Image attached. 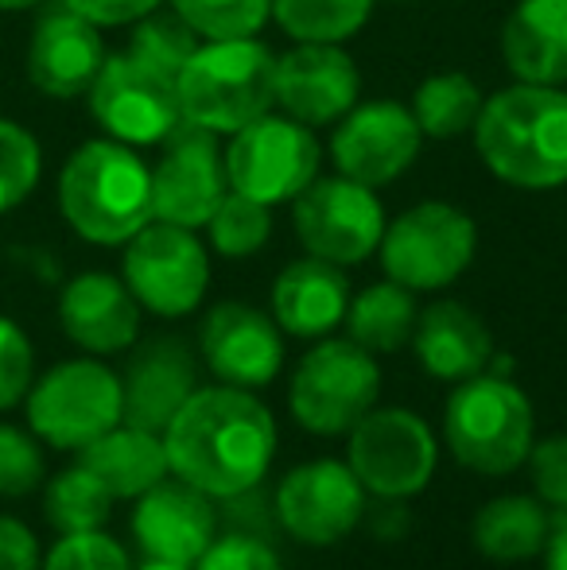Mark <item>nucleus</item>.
<instances>
[{
  "label": "nucleus",
  "mask_w": 567,
  "mask_h": 570,
  "mask_svg": "<svg viewBox=\"0 0 567 570\" xmlns=\"http://www.w3.org/2000/svg\"><path fill=\"white\" fill-rule=\"evenodd\" d=\"M198 353L222 384L253 392L281 376L284 331L261 307L226 299L206 311L203 331H198Z\"/></svg>",
  "instance_id": "a211bd4d"
},
{
  "label": "nucleus",
  "mask_w": 567,
  "mask_h": 570,
  "mask_svg": "<svg viewBox=\"0 0 567 570\" xmlns=\"http://www.w3.org/2000/svg\"><path fill=\"white\" fill-rule=\"evenodd\" d=\"M137 570H195V563H175V559H156V556H144V563Z\"/></svg>",
  "instance_id": "c03bdc74"
},
{
  "label": "nucleus",
  "mask_w": 567,
  "mask_h": 570,
  "mask_svg": "<svg viewBox=\"0 0 567 570\" xmlns=\"http://www.w3.org/2000/svg\"><path fill=\"white\" fill-rule=\"evenodd\" d=\"M393 4H404V0H393Z\"/></svg>",
  "instance_id": "49530a36"
},
{
  "label": "nucleus",
  "mask_w": 567,
  "mask_h": 570,
  "mask_svg": "<svg viewBox=\"0 0 567 570\" xmlns=\"http://www.w3.org/2000/svg\"><path fill=\"white\" fill-rule=\"evenodd\" d=\"M198 392V361L187 342L151 338L137 345L121 376V423L164 435L183 404Z\"/></svg>",
  "instance_id": "412c9836"
},
{
  "label": "nucleus",
  "mask_w": 567,
  "mask_h": 570,
  "mask_svg": "<svg viewBox=\"0 0 567 570\" xmlns=\"http://www.w3.org/2000/svg\"><path fill=\"white\" fill-rule=\"evenodd\" d=\"M501 62L517 82L567 86V0H517L501 23Z\"/></svg>",
  "instance_id": "393cba45"
},
{
  "label": "nucleus",
  "mask_w": 567,
  "mask_h": 570,
  "mask_svg": "<svg viewBox=\"0 0 567 570\" xmlns=\"http://www.w3.org/2000/svg\"><path fill=\"white\" fill-rule=\"evenodd\" d=\"M151 167V218L183 229H203L229 190L222 136L183 120Z\"/></svg>",
  "instance_id": "4468645a"
},
{
  "label": "nucleus",
  "mask_w": 567,
  "mask_h": 570,
  "mask_svg": "<svg viewBox=\"0 0 567 570\" xmlns=\"http://www.w3.org/2000/svg\"><path fill=\"white\" fill-rule=\"evenodd\" d=\"M381 365L350 338H319L292 373L287 407L311 435H346L370 407H378Z\"/></svg>",
  "instance_id": "0eeeda50"
},
{
  "label": "nucleus",
  "mask_w": 567,
  "mask_h": 570,
  "mask_svg": "<svg viewBox=\"0 0 567 570\" xmlns=\"http://www.w3.org/2000/svg\"><path fill=\"white\" fill-rule=\"evenodd\" d=\"M482 101V86L467 70H439V75H428L417 86L409 109L424 140H459V136L475 132Z\"/></svg>",
  "instance_id": "c85d7f7f"
},
{
  "label": "nucleus",
  "mask_w": 567,
  "mask_h": 570,
  "mask_svg": "<svg viewBox=\"0 0 567 570\" xmlns=\"http://www.w3.org/2000/svg\"><path fill=\"white\" fill-rule=\"evenodd\" d=\"M31 376H36V353H31L28 334L12 318L0 315V412L28 396Z\"/></svg>",
  "instance_id": "4c0bfd02"
},
{
  "label": "nucleus",
  "mask_w": 567,
  "mask_h": 570,
  "mask_svg": "<svg viewBox=\"0 0 567 570\" xmlns=\"http://www.w3.org/2000/svg\"><path fill=\"white\" fill-rule=\"evenodd\" d=\"M86 98L109 140H121L129 148L164 144L183 125L175 75L137 59L133 51L106 55Z\"/></svg>",
  "instance_id": "f8f14e48"
},
{
  "label": "nucleus",
  "mask_w": 567,
  "mask_h": 570,
  "mask_svg": "<svg viewBox=\"0 0 567 570\" xmlns=\"http://www.w3.org/2000/svg\"><path fill=\"white\" fill-rule=\"evenodd\" d=\"M0 570H39L36 535L12 517H0Z\"/></svg>",
  "instance_id": "79ce46f5"
},
{
  "label": "nucleus",
  "mask_w": 567,
  "mask_h": 570,
  "mask_svg": "<svg viewBox=\"0 0 567 570\" xmlns=\"http://www.w3.org/2000/svg\"><path fill=\"white\" fill-rule=\"evenodd\" d=\"M378 0H273V20L292 43H346L370 23Z\"/></svg>",
  "instance_id": "c756f323"
},
{
  "label": "nucleus",
  "mask_w": 567,
  "mask_h": 570,
  "mask_svg": "<svg viewBox=\"0 0 567 570\" xmlns=\"http://www.w3.org/2000/svg\"><path fill=\"white\" fill-rule=\"evenodd\" d=\"M78 462L114 493V501H137L144 489L164 481L167 473V451L164 435L117 423L101 439L78 451Z\"/></svg>",
  "instance_id": "a878e982"
},
{
  "label": "nucleus",
  "mask_w": 567,
  "mask_h": 570,
  "mask_svg": "<svg viewBox=\"0 0 567 570\" xmlns=\"http://www.w3.org/2000/svg\"><path fill=\"white\" fill-rule=\"evenodd\" d=\"M121 279L140 311H151L159 318H183L206 299L211 253L195 229L151 218L137 237L125 240Z\"/></svg>",
  "instance_id": "9b49d317"
},
{
  "label": "nucleus",
  "mask_w": 567,
  "mask_h": 570,
  "mask_svg": "<svg viewBox=\"0 0 567 570\" xmlns=\"http://www.w3.org/2000/svg\"><path fill=\"white\" fill-rule=\"evenodd\" d=\"M59 323L67 338L82 345L94 357L125 353L137 345L140 334V303L125 287V279L109 272H82L59 295Z\"/></svg>",
  "instance_id": "4be33fe9"
},
{
  "label": "nucleus",
  "mask_w": 567,
  "mask_h": 570,
  "mask_svg": "<svg viewBox=\"0 0 567 570\" xmlns=\"http://www.w3.org/2000/svg\"><path fill=\"white\" fill-rule=\"evenodd\" d=\"M39 171H43L39 140L23 125L0 117V218L36 190Z\"/></svg>",
  "instance_id": "f704fd0d"
},
{
  "label": "nucleus",
  "mask_w": 567,
  "mask_h": 570,
  "mask_svg": "<svg viewBox=\"0 0 567 570\" xmlns=\"http://www.w3.org/2000/svg\"><path fill=\"white\" fill-rule=\"evenodd\" d=\"M28 423L43 443L82 451L121 423V376L94 357L62 361L28 389Z\"/></svg>",
  "instance_id": "1a4fd4ad"
},
{
  "label": "nucleus",
  "mask_w": 567,
  "mask_h": 570,
  "mask_svg": "<svg viewBox=\"0 0 567 570\" xmlns=\"http://www.w3.org/2000/svg\"><path fill=\"white\" fill-rule=\"evenodd\" d=\"M365 512V489L346 462L319 458L284 473L276 489V517L292 540L331 548L346 540Z\"/></svg>",
  "instance_id": "dca6fc26"
},
{
  "label": "nucleus",
  "mask_w": 567,
  "mask_h": 570,
  "mask_svg": "<svg viewBox=\"0 0 567 570\" xmlns=\"http://www.w3.org/2000/svg\"><path fill=\"white\" fill-rule=\"evenodd\" d=\"M417 315V292L385 276L381 284H370L358 295H350L342 326H346L350 342H358L378 357V353H397L412 342Z\"/></svg>",
  "instance_id": "cd10ccee"
},
{
  "label": "nucleus",
  "mask_w": 567,
  "mask_h": 570,
  "mask_svg": "<svg viewBox=\"0 0 567 570\" xmlns=\"http://www.w3.org/2000/svg\"><path fill=\"white\" fill-rule=\"evenodd\" d=\"M424 148L417 117L404 101L373 98L358 101L331 132V164L339 175L365 187H389L397 183Z\"/></svg>",
  "instance_id": "2eb2a0df"
},
{
  "label": "nucleus",
  "mask_w": 567,
  "mask_h": 570,
  "mask_svg": "<svg viewBox=\"0 0 567 570\" xmlns=\"http://www.w3.org/2000/svg\"><path fill=\"white\" fill-rule=\"evenodd\" d=\"M206 233H211V245L218 256L245 261V256L261 253L268 245V237H273V206L257 203L250 195H237V190H226L218 210L206 222Z\"/></svg>",
  "instance_id": "2f4dec72"
},
{
  "label": "nucleus",
  "mask_w": 567,
  "mask_h": 570,
  "mask_svg": "<svg viewBox=\"0 0 567 570\" xmlns=\"http://www.w3.org/2000/svg\"><path fill=\"white\" fill-rule=\"evenodd\" d=\"M350 307V279L339 264L300 256L284 264L273 284V318L292 338H326Z\"/></svg>",
  "instance_id": "5701e85b"
},
{
  "label": "nucleus",
  "mask_w": 567,
  "mask_h": 570,
  "mask_svg": "<svg viewBox=\"0 0 567 570\" xmlns=\"http://www.w3.org/2000/svg\"><path fill=\"white\" fill-rule=\"evenodd\" d=\"M443 435L454 462L482 478H506L532 451V404L509 376L478 373L459 381L443 404Z\"/></svg>",
  "instance_id": "39448f33"
},
{
  "label": "nucleus",
  "mask_w": 567,
  "mask_h": 570,
  "mask_svg": "<svg viewBox=\"0 0 567 570\" xmlns=\"http://www.w3.org/2000/svg\"><path fill=\"white\" fill-rule=\"evenodd\" d=\"M525 462H529V478L540 501L556 512H567V435L532 443Z\"/></svg>",
  "instance_id": "58836bf2"
},
{
  "label": "nucleus",
  "mask_w": 567,
  "mask_h": 570,
  "mask_svg": "<svg viewBox=\"0 0 567 570\" xmlns=\"http://www.w3.org/2000/svg\"><path fill=\"white\" fill-rule=\"evenodd\" d=\"M167 470L211 497L261 485L276 454L273 412L250 389H198L164 431Z\"/></svg>",
  "instance_id": "f257e3e1"
},
{
  "label": "nucleus",
  "mask_w": 567,
  "mask_h": 570,
  "mask_svg": "<svg viewBox=\"0 0 567 570\" xmlns=\"http://www.w3.org/2000/svg\"><path fill=\"white\" fill-rule=\"evenodd\" d=\"M545 570H567V512L560 517V524L548 532L545 543Z\"/></svg>",
  "instance_id": "37998d69"
},
{
  "label": "nucleus",
  "mask_w": 567,
  "mask_h": 570,
  "mask_svg": "<svg viewBox=\"0 0 567 570\" xmlns=\"http://www.w3.org/2000/svg\"><path fill=\"white\" fill-rule=\"evenodd\" d=\"M475 218L454 203H439V198L409 206L393 222H385V237L378 245L385 276L417 295L443 292L447 284H454L475 264Z\"/></svg>",
  "instance_id": "423d86ee"
},
{
  "label": "nucleus",
  "mask_w": 567,
  "mask_h": 570,
  "mask_svg": "<svg viewBox=\"0 0 567 570\" xmlns=\"http://www.w3.org/2000/svg\"><path fill=\"white\" fill-rule=\"evenodd\" d=\"M175 86L183 120L234 136L276 109V55L257 36L203 39Z\"/></svg>",
  "instance_id": "20e7f679"
},
{
  "label": "nucleus",
  "mask_w": 567,
  "mask_h": 570,
  "mask_svg": "<svg viewBox=\"0 0 567 570\" xmlns=\"http://www.w3.org/2000/svg\"><path fill=\"white\" fill-rule=\"evenodd\" d=\"M43 512H47V524L62 535L98 532L109 520V512H114V493L78 462L70 470H62L59 478L47 481Z\"/></svg>",
  "instance_id": "7c9ffc66"
},
{
  "label": "nucleus",
  "mask_w": 567,
  "mask_h": 570,
  "mask_svg": "<svg viewBox=\"0 0 567 570\" xmlns=\"http://www.w3.org/2000/svg\"><path fill=\"white\" fill-rule=\"evenodd\" d=\"M292 226L307 256L350 268L378 253L381 237H385V206L373 187L334 171L319 175L295 198Z\"/></svg>",
  "instance_id": "ddd939ff"
},
{
  "label": "nucleus",
  "mask_w": 567,
  "mask_h": 570,
  "mask_svg": "<svg viewBox=\"0 0 567 570\" xmlns=\"http://www.w3.org/2000/svg\"><path fill=\"white\" fill-rule=\"evenodd\" d=\"M43 451L20 428L0 423V497H28L43 485Z\"/></svg>",
  "instance_id": "e433bc0d"
},
{
  "label": "nucleus",
  "mask_w": 567,
  "mask_h": 570,
  "mask_svg": "<svg viewBox=\"0 0 567 570\" xmlns=\"http://www.w3.org/2000/svg\"><path fill=\"white\" fill-rule=\"evenodd\" d=\"M62 4L75 8L98 28H133L148 12H156L164 0H62Z\"/></svg>",
  "instance_id": "a19ab883"
},
{
  "label": "nucleus",
  "mask_w": 567,
  "mask_h": 570,
  "mask_svg": "<svg viewBox=\"0 0 567 570\" xmlns=\"http://www.w3.org/2000/svg\"><path fill=\"white\" fill-rule=\"evenodd\" d=\"M362 98V70L342 43H295L276 55V114L307 128L339 125Z\"/></svg>",
  "instance_id": "f3484780"
},
{
  "label": "nucleus",
  "mask_w": 567,
  "mask_h": 570,
  "mask_svg": "<svg viewBox=\"0 0 567 570\" xmlns=\"http://www.w3.org/2000/svg\"><path fill=\"white\" fill-rule=\"evenodd\" d=\"M59 210L90 245H125L151 222V167L121 140H86L62 164Z\"/></svg>",
  "instance_id": "7ed1b4c3"
},
{
  "label": "nucleus",
  "mask_w": 567,
  "mask_h": 570,
  "mask_svg": "<svg viewBox=\"0 0 567 570\" xmlns=\"http://www.w3.org/2000/svg\"><path fill=\"white\" fill-rule=\"evenodd\" d=\"M470 136L486 171L506 187H567V86L514 82L490 94Z\"/></svg>",
  "instance_id": "f03ea898"
},
{
  "label": "nucleus",
  "mask_w": 567,
  "mask_h": 570,
  "mask_svg": "<svg viewBox=\"0 0 567 570\" xmlns=\"http://www.w3.org/2000/svg\"><path fill=\"white\" fill-rule=\"evenodd\" d=\"M172 12L198 39H245L273 20V0H172Z\"/></svg>",
  "instance_id": "473e14b6"
},
{
  "label": "nucleus",
  "mask_w": 567,
  "mask_h": 570,
  "mask_svg": "<svg viewBox=\"0 0 567 570\" xmlns=\"http://www.w3.org/2000/svg\"><path fill=\"white\" fill-rule=\"evenodd\" d=\"M553 520H548V504L540 497L506 493L493 497L478 509L475 524H470V540H475L478 556L493 559V563H525L537 559L548 543Z\"/></svg>",
  "instance_id": "bb28decb"
},
{
  "label": "nucleus",
  "mask_w": 567,
  "mask_h": 570,
  "mask_svg": "<svg viewBox=\"0 0 567 570\" xmlns=\"http://www.w3.org/2000/svg\"><path fill=\"white\" fill-rule=\"evenodd\" d=\"M195 570H281V559L257 535H214L211 548L198 556Z\"/></svg>",
  "instance_id": "ea45409f"
},
{
  "label": "nucleus",
  "mask_w": 567,
  "mask_h": 570,
  "mask_svg": "<svg viewBox=\"0 0 567 570\" xmlns=\"http://www.w3.org/2000/svg\"><path fill=\"white\" fill-rule=\"evenodd\" d=\"M214 528H218L214 497L175 473L144 489L133 509V540L140 543L144 556L175 559V563H198V556L211 548Z\"/></svg>",
  "instance_id": "aec40b11"
},
{
  "label": "nucleus",
  "mask_w": 567,
  "mask_h": 570,
  "mask_svg": "<svg viewBox=\"0 0 567 570\" xmlns=\"http://www.w3.org/2000/svg\"><path fill=\"white\" fill-rule=\"evenodd\" d=\"M39 4H47V0H0V12H28Z\"/></svg>",
  "instance_id": "a18cd8bd"
},
{
  "label": "nucleus",
  "mask_w": 567,
  "mask_h": 570,
  "mask_svg": "<svg viewBox=\"0 0 567 570\" xmlns=\"http://www.w3.org/2000/svg\"><path fill=\"white\" fill-rule=\"evenodd\" d=\"M106 62L101 28L67 8L62 0L43 4L28 39V78L47 98H82Z\"/></svg>",
  "instance_id": "6ab92c4d"
},
{
  "label": "nucleus",
  "mask_w": 567,
  "mask_h": 570,
  "mask_svg": "<svg viewBox=\"0 0 567 570\" xmlns=\"http://www.w3.org/2000/svg\"><path fill=\"white\" fill-rule=\"evenodd\" d=\"M412 350L428 376L459 384L486 373V365L493 361V334L467 303L439 299L417 315Z\"/></svg>",
  "instance_id": "b1692460"
},
{
  "label": "nucleus",
  "mask_w": 567,
  "mask_h": 570,
  "mask_svg": "<svg viewBox=\"0 0 567 570\" xmlns=\"http://www.w3.org/2000/svg\"><path fill=\"white\" fill-rule=\"evenodd\" d=\"M226 175L229 190L250 195L265 206L295 203L323 175V144L315 128L284 114H265L253 125L226 136Z\"/></svg>",
  "instance_id": "6e6552de"
},
{
  "label": "nucleus",
  "mask_w": 567,
  "mask_h": 570,
  "mask_svg": "<svg viewBox=\"0 0 567 570\" xmlns=\"http://www.w3.org/2000/svg\"><path fill=\"white\" fill-rule=\"evenodd\" d=\"M39 570H133L129 551L106 535L98 532H70L47 551V559L39 563Z\"/></svg>",
  "instance_id": "c9c22d12"
},
{
  "label": "nucleus",
  "mask_w": 567,
  "mask_h": 570,
  "mask_svg": "<svg viewBox=\"0 0 567 570\" xmlns=\"http://www.w3.org/2000/svg\"><path fill=\"white\" fill-rule=\"evenodd\" d=\"M203 39L190 31V23H183L175 12H148L144 20L133 23V39H129V51L137 59L151 62V67L167 70V75L179 78V70L187 67V59L195 55V47Z\"/></svg>",
  "instance_id": "72a5a7b5"
},
{
  "label": "nucleus",
  "mask_w": 567,
  "mask_h": 570,
  "mask_svg": "<svg viewBox=\"0 0 567 570\" xmlns=\"http://www.w3.org/2000/svg\"><path fill=\"white\" fill-rule=\"evenodd\" d=\"M346 435V465L362 481L365 493L381 497V501H409L428 489L439 443L417 412L370 407Z\"/></svg>",
  "instance_id": "9d476101"
}]
</instances>
